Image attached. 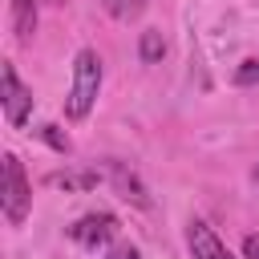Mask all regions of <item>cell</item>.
<instances>
[{"instance_id": "14", "label": "cell", "mask_w": 259, "mask_h": 259, "mask_svg": "<svg viewBox=\"0 0 259 259\" xmlns=\"http://www.w3.org/2000/svg\"><path fill=\"white\" fill-rule=\"evenodd\" d=\"M243 247H247V259H259V235H247Z\"/></svg>"}, {"instance_id": "1", "label": "cell", "mask_w": 259, "mask_h": 259, "mask_svg": "<svg viewBox=\"0 0 259 259\" xmlns=\"http://www.w3.org/2000/svg\"><path fill=\"white\" fill-rule=\"evenodd\" d=\"M97 93H101V57H97L93 49H81V53L73 57V89H69L65 113H69L73 121L89 117Z\"/></svg>"}, {"instance_id": "15", "label": "cell", "mask_w": 259, "mask_h": 259, "mask_svg": "<svg viewBox=\"0 0 259 259\" xmlns=\"http://www.w3.org/2000/svg\"><path fill=\"white\" fill-rule=\"evenodd\" d=\"M49 4H65V0H49Z\"/></svg>"}, {"instance_id": "7", "label": "cell", "mask_w": 259, "mask_h": 259, "mask_svg": "<svg viewBox=\"0 0 259 259\" xmlns=\"http://www.w3.org/2000/svg\"><path fill=\"white\" fill-rule=\"evenodd\" d=\"M109 170H113V182H117V190H121L125 198H134L138 206H150V198H146V190H142V182H138V178H134V174H130V170L121 166V162H113Z\"/></svg>"}, {"instance_id": "6", "label": "cell", "mask_w": 259, "mask_h": 259, "mask_svg": "<svg viewBox=\"0 0 259 259\" xmlns=\"http://www.w3.org/2000/svg\"><path fill=\"white\" fill-rule=\"evenodd\" d=\"M12 32L20 40H28L36 32V4L32 0H12Z\"/></svg>"}, {"instance_id": "16", "label": "cell", "mask_w": 259, "mask_h": 259, "mask_svg": "<svg viewBox=\"0 0 259 259\" xmlns=\"http://www.w3.org/2000/svg\"><path fill=\"white\" fill-rule=\"evenodd\" d=\"M255 178H259V170H255Z\"/></svg>"}, {"instance_id": "11", "label": "cell", "mask_w": 259, "mask_h": 259, "mask_svg": "<svg viewBox=\"0 0 259 259\" xmlns=\"http://www.w3.org/2000/svg\"><path fill=\"white\" fill-rule=\"evenodd\" d=\"M235 85H259V61H247V65H239V73H235Z\"/></svg>"}, {"instance_id": "5", "label": "cell", "mask_w": 259, "mask_h": 259, "mask_svg": "<svg viewBox=\"0 0 259 259\" xmlns=\"http://www.w3.org/2000/svg\"><path fill=\"white\" fill-rule=\"evenodd\" d=\"M186 243H190V255H194V259H235V255L227 251V243H223L202 219H194V223L186 227Z\"/></svg>"}, {"instance_id": "9", "label": "cell", "mask_w": 259, "mask_h": 259, "mask_svg": "<svg viewBox=\"0 0 259 259\" xmlns=\"http://www.w3.org/2000/svg\"><path fill=\"white\" fill-rule=\"evenodd\" d=\"M166 53V40H162V32H142V61H158Z\"/></svg>"}, {"instance_id": "4", "label": "cell", "mask_w": 259, "mask_h": 259, "mask_svg": "<svg viewBox=\"0 0 259 259\" xmlns=\"http://www.w3.org/2000/svg\"><path fill=\"white\" fill-rule=\"evenodd\" d=\"M113 235H117V219H113L109 210H93V214H85V219H77V223L69 227V239L81 243V247H101V243H109Z\"/></svg>"}, {"instance_id": "13", "label": "cell", "mask_w": 259, "mask_h": 259, "mask_svg": "<svg viewBox=\"0 0 259 259\" xmlns=\"http://www.w3.org/2000/svg\"><path fill=\"white\" fill-rule=\"evenodd\" d=\"M40 134H45V142H53L61 154L69 150V138H61V134H57V125H40Z\"/></svg>"}, {"instance_id": "2", "label": "cell", "mask_w": 259, "mask_h": 259, "mask_svg": "<svg viewBox=\"0 0 259 259\" xmlns=\"http://www.w3.org/2000/svg\"><path fill=\"white\" fill-rule=\"evenodd\" d=\"M28 202H32V186L24 178V166L16 154H4V174H0V206H4V219L12 227L24 223L28 214Z\"/></svg>"}, {"instance_id": "12", "label": "cell", "mask_w": 259, "mask_h": 259, "mask_svg": "<svg viewBox=\"0 0 259 259\" xmlns=\"http://www.w3.org/2000/svg\"><path fill=\"white\" fill-rule=\"evenodd\" d=\"M105 259H142V251H138V247H130V243H117V247H109V251H105Z\"/></svg>"}, {"instance_id": "10", "label": "cell", "mask_w": 259, "mask_h": 259, "mask_svg": "<svg viewBox=\"0 0 259 259\" xmlns=\"http://www.w3.org/2000/svg\"><path fill=\"white\" fill-rule=\"evenodd\" d=\"M53 186H93L97 174H49Z\"/></svg>"}, {"instance_id": "3", "label": "cell", "mask_w": 259, "mask_h": 259, "mask_svg": "<svg viewBox=\"0 0 259 259\" xmlns=\"http://www.w3.org/2000/svg\"><path fill=\"white\" fill-rule=\"evenodd\" d=\"M0 101H4V117H8V125H24V117H28V109H32V89L16 77L12 65L0 69Z\"/></svg>"}, {"instance_id": "8", "label": "cell", "mask_w": 259, "mask_h": 259, "mask_svg": "<svg viewBox=\"0 0 259 259\" xmlns=\"http://www.w3.org/2000/svg\"><path fill=\"white\" fill-rule=\"evenodd\" d=\"M105 8H109V16H117V20H134V16H142V8H146V0H101Z\"/></svg>"}]
</instances>
